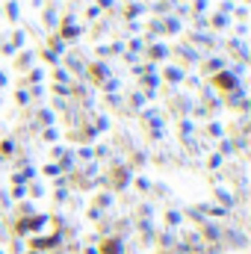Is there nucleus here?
Listing matches in <instances>:
<instances>
[]
</instances>
